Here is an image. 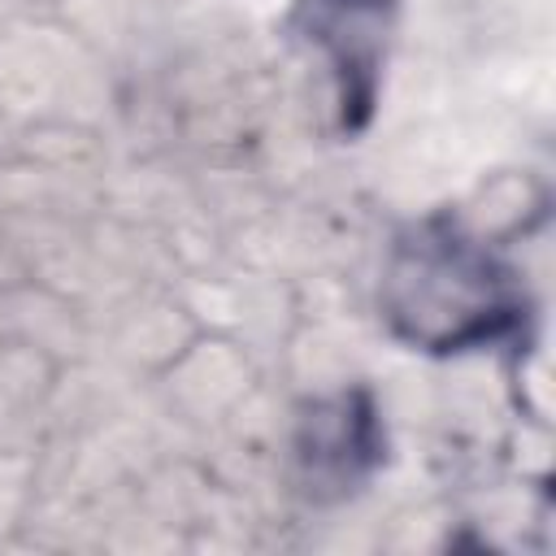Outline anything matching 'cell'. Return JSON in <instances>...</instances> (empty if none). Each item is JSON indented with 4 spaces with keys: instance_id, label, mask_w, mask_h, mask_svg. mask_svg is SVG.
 Segmentation results:
<instances>
[{
    "instance_id": "cell-2",
    "label": "cell",
    "mask_w": 556,
    "mask_h": 556,
    "mask_svg": "<svg viewBox=\"0 0 556 556\" xmlns=\"http://www.w3.org/2000/svg\"><path fill=\"white\" fill-rule=\"evenodd\" d=\"M391 9V0H300L295 9V30L330 56L343 130H361L369 122Z\"/></svg>"
},
{
    "instance_id": "cell-3",
    "label": "cell",
    "mask_w": 556,
    "mask_h": 556,
    "mask_svg": "<svg viewBox=\"0 0 556 556\" xmlns=\"http://www.w3.org/2000/svg\"><path fill=\"white\" fill-rule=\"evenodd\" d=\"M378 456H382V434H378V417H374L365 391L317 404L304 417L300 465H304L308 491L343 495V491H352V482H361L365 469L378 465Z\"/></svg>"
},
{
    "instance_id": "cell-1",
    "label": "cell",
    "mask_w": 556,
    "mask_h": 556,
    "mask_svg": "<svg viewBox=\"0 0 556 556\" xmlns=\"http://www.w3.org/2000/svg\"><path fill=\"white\" fill-rule=\"evenodd\" d=\"M382 313L421 352H465L517 330L526 300L513 269L456 222L434 217L395 243L382 278Z\"/></svg>"
}]
</instances>
